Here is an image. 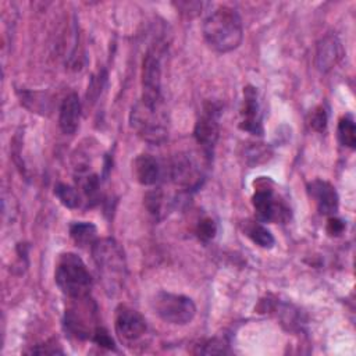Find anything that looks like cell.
Wrapping results in <instances>:
<instances>
[{
    "label": "cell",
    "mask_w": 356,
    "mask_h": 356,
    "mask_svg": "<svg viewBox=\"0 0 356 356\" xmlns=\"http://www.w3.org/2000/svg\"><path fill=\"white\" fill-rule=\"evenodd\" d=\"M152 309L163 321L174 325H185L196 314V306L191 298L165 291H160L153 296Z\"/></svg>",
    "instance_id": "5"
},
{
    "label": "cell",
    "mask_w": 356,
    "mask_h": 356,
    "mask_svg": "<svg viewBox=\"0 0 356 356\" xmlns=\"http://www.w3.org/2000/svg\"><path fill=\"white\" fill-rule=\"evenodd\" d=\"M328 115L323 106H317L310 114V127L317 132H324L327 128Z\"/></svg>",
    "instance_id": "24"
},
{
    "label": "cell",
    "mask_w": 356,
    "mask_h": 356,
    "mask_svg": "<svg viewBox=\"0 0 356 356\" xmlns=\"http://www.w3.org/2000/svg\"><path fill=\"white\" fill-rule=\"evenodd\" d=\"M79 186L89 200H95L99 192V177L96 174H86L79 178Z\"/></svg>",
    "instance_id": "21"
},
{
    "label": "cell",
    "mask_w": 356,
    "mask_h": 356,
    "mask_svg": "<svg viewBox=\"0 0 356 356\" xmlns=\"http://www.w3.org/2000/svg\"><path fill=\"white\" fill-rule=\"evenodd\" d=\"M54 195L57 196L60 203L68 209H76L81 204V196L78 191L71 185L63 182L57 184L54 186Z\"/></svg>",
    "instance_id": "20"
},
{
    "label": "cell",
    "mask_w": 356,
    "mask_h": 356,
    "mask_svg": "<svg viewBox=\"0 0 356 356\" xmlns=\"http://www.w3.org/2000/svg\"><path fill=\"white\" fill-rule=\"evenodd\" d=\"M90 250L104 291L108 295H115L121 291L127 277V263L121 246L113 238H103L97 239Z\"/></svg>",
    "instance_id": "2"
},
{
    "label": "cell",
    "mask_w": 356,
    "mask_h": 356,
    "mask_svg": "<svg viewBox=\"0 0 356 356\" xmlns=\"http://www.w3.org/2000/svg\"><path fill=\"white\" fill-rule=\"evenodd\" d=\"M203 38L218 53L235 50L243 38V24L239 14L228 6L217 7L203 22Z\"/></svg>",
    "instance_id": "1"
},
{
    "label": "cell",
    "mask_w": 356,
    "mask_h": 356,
    "mask_svg": "<svg viewBox=\"0 0 356 356\" xmlns=\"http://www.w3.org/2000/svg\"><path fill=\"white\" fill-rule=\"evenodd\" d=\"M307 192L314 200L318 211L324 216H334L338 211L339 197L335 188L324 179H313L307 184Z\"/></svg>",
    "instance_id": "14"
},
{
    "label": "cell",
    "mask_w": 356,
    "mask_h": 356,
    "mask_svg": "<svg viewBox=\"0 0 356 356\" xmlns=\"http://www.w3.org/2000/svg\"><path fill=\"white\" fill-rule=\"evenodd\" d=\"M92 341L96 342L99 346H103V348H107V349H114V341L113 338L108 335L107 330L102 328V327H96L93 335H92Z\"/></svg>",
    "instance_id": "26"
},
{
    "label": "cell",
    "mask_w": 356,
    "mask_h": 356,
    "mask_svg": "<svg viewBox=\"0 0 356 356\" xmlns=\"http://www.w3.org/2000/svg\"><path fill=\"white\" fill-rule=\"evenodd\" d=\"M115 334L122 342H135L146 332V321L143 316L125 305H120L114 318Z\"/></svg>",
    "instance_id": "9"
},
{
    "label": "cell",
    "mask_w": 356,
    "mask_h": 356,
    "mask_svg": "<svg viewBox=\"0 0 356 356\" xmlns=\"http://www.w3.org/2000/svg\"><path fill=\"white\" fill-rule=\"evenodd\" d=\"M216 234H217V225L210 217H204L197 222L196 235L200 241L207 242V241L213 239L216 236Z\"/></svg>",
    "instance_id": "22"
},
{
    "label": "cell",
    "mask_w": 356,
    "mask_h": 356,
    "mask_svg": "<svg viewBox=\"0 0 356 356\" xmlns=\"http://www.w3.org/2000/svg\"><path fill=\"white\" fill-rule=\"evenodd\" d=\"M81 120V100L76 93H70L60 106L58 127L65 135H72Z\"/></svg>",
    "instance_id": "15"
},
{
    "label": "cell",
    "mask_w": 356,
    "mask_h": 356,
    "mask_svg": "<svg viewBox=\"0 0 356 356\" xmlns=\"http://www.w3.org/2000/svg\"><path fill=\"white\" fill-rule=\"evenodd\" d=\"M245 234L254 245L264 248V249H270L275 243L273 234L263 224L256 222V221L248 222L245 225Z\"/></svg>",
    "instance_id": "18"
},
{
    "label": "cell",
    "mask_w": 356,
    "mask_h": 356,
    "mask_svg": "<svg viewBox=\"0 0 356 356\" xmlns=\"http://www.w3.org/2000/svg\"><path fill=\"white\" fill-rule=\"evenodd\" d=\"M175 7L178 10H181V13H185L188 15H195L197 14L199 11H202V7H203V3L200 1H178L175 3Z\"/></svg>",
    "instance_id": "28"
},
{
    "label": "cell",
    "mask_w": 356,
    "mask_h": 356,
    "mask_svg": "<svg viewBox=\"0 0 356 356\" xmlns=\"http://www.w3.org/2000/svg\"><path fill=\"white\" fill-rule=\"evenodd\" d=\"M129 125L140 139L152 145H161L168 136L163 103L150 104L139 99L131 108Z\"/></svg>",
    "instance_id": "3"
},
{
    "label": "cell",
    "mask_w": 356,
    "mask_h": 356,
    "mask_svg": "<svg viewBox=\"0 0 356 356\" xmlns=\"http://www.w3.org/2000/svg\"><path fill=\"white\" fill-rule=\"evenodd\" d=\"M142 100L150 104L163 103L161 97V54L152 46L142 63Z\"/></svg>",
    "instance_id": "6"
},
{
    "label": "cell",
    "mask_w": 356,
    "mask_h": 356,
    "mask_svg": "<svg viewBox=\"0 0 356 356\" xmlns=\"http://www.w3.org/2000/svg\"><path fill=\"white\" fill-rule=\"evenodd\" d=\"M160 161L150 154H139L134 161V175L142 185H154L163 177Z\"/></svg>",
    "instance_id": "16"
},
{
    "label": "cell",
    "mask_w": 356,
    "mask_h": 356,
    "mask_svg": "<svg viewBox=\"0 0 356 356\" xmlns=\"http://www.w3.org/2000/svg\"><path fill=\"white\" fill-rule=\"evenodd\" d=\"M220 106L217 103L207 102L204 103L202 114L195 124V139L203 147L207 157H210V154L213 153V149L220 135Z\"/></svg>",
    "instance_id": "8"
},
{
    "label": "cell",
    "mask_w": 356,
    "mask_h": 356,
    "mask_svg": "<svg viewBox=\"0 0 356 356\" xmlns=\"http://www.w3.org/2000/svg\"><path fill=\"white\" fill-rule=\"evenodd\" d=\"M104 81H106V72L99 74L97 76L92 78V82H90V85L88 88V99H90L93 102L99 96V93L102 92Z\"/></svg>",
    "instance_id": "27"
},
{
    "label": "cell",
    "mask_w": 356,
    "mask_h": 356,
    "mask_svg": "<svg viewBox=\"0 0 356 356\" xmlns=\"http://www.w3.org/2000/svg\"><path fill=\"white\" fill-rule=\"evenodd\" d=\"M338 140L342 146L353 149L356 145V127L352 115L346 114L338 121Z\"/></svg>",
    "instance_id": "19"
},
{
    "label": "cell",
    "mask_w": 356,
    "mask_h": 356,
    "mask_svg": "<svg viewBox=\"0 0 356 356\" xmlns=\"http://www.w3.org/2000/svg\"><path fill=\"white\" fill-rule=\"evenodd\" d=\"M239 128L252 135H263V118L260 104L257 99V90L254 86L248 85L243 88V100L241 107Z\"/></svg>",
    "instance_id": "11"
},
{
    "label": "cell",
    "mask_w": 356,
    "mask_h": 356,
    "mask_svg": "<svg viewBox=\"0 0 356 356\" xmlns=\"http://www.w3.org/2000/svg\"><path fill=\"white\" fill-rule=\"evenodd\" d=\"M170 178L179 186L193 189L200 185L202 168L191 154H177L168 167Z\"/></svg>",
    "instance_id": "10"
},
{
    "label": "cell",
    "mask_w": 356,
    "mask_h": 356,
    "mask_svg": "<svg viewBox=\"0 0 356 356\" xmlns=\"http://www.w3.org/2000/svg\"><path fill=\"white\" fill-rule=\"evenodd\" d=\"M343 57V46L335 33H327L316 47L314 63L320 72L331 71Z\"/></svg>",
    "instance_id": "13"
},
{
    "label": "cell",
    "mask_w": 356,
    "mask_h": 356,
    "mask_svg": "<svg viewBox=\"0 0 356 356\" xmlns=\"http://www.w3.org/2000/svg\"><path fill=\"white\" fill-rule=\"evenodd\" d=\"M88 303H81L79 307L74 306L65 312L64 317V328L65 331L78 338V339H88L92 338L97 325H92L90 321L95 317V310H86Z\"/></svg>",
    "instance_id": "12"
},
{
    "label": "cell",
    "mask_w": 356,
    "mask_h": 356,
    "mask_svg": "<svg viewBox=\"0 0 356 356\" xmlns=\"http://www.w3.org/2000/svg\"><path fill=\"white\" fill-rule=\"evenodd\" d=\"M252 204L257 218L264 222L286 221L291 214L289 207L267 185H257L252 196Z\"/></svg>",
    "instance_id": "7"
},
{
    "label": "cell",
    "mask_w": 356,
    "mask_h": 356,
    "mask_svg": "<svg viewBox=\"0 0 356 356\" xmlns=\"http://www.w3.org/2000/svg\"><path fill=\"white\" fill-rule=\"evenodd\" d=\"M228 345H225L220 339H210L202 345H199V349L195 350V353H203V355H221L227 353Z\"/></svg>",
    "instance_id": "25"
},
{
    "label": "cell",
    "mask_w": 356,
    "mask_h": 356,
    "mask_svg": "<svg viewBox=\"0 0 356 356\" xmlns=\"http://www.w3.org/2000/svg\"><path fill=\"white\" fill-rule=\"evenodd\" d=\"M343 229H345V222L334 216H330L328 222H327V232L331 236H338L343 232Z\"/></svg>",
    "instance_id": "29"
},
{
    "label": "cell",
    "mask_w": 356,
    "mask_h": 356,
    "mask_svg": "<svg viewBox=\"0 0 356 356\" xmlns=\"http://www.w3.org/2000/svg\"><path fill=\"white\" fill-rule=\"evenodd\" d=\"M163 192L160 189L147 192L145 196V206L149 210L150 214L153 216H159L161 213V207H163Z\"/></svg>",
    "instance_id": "23"
},
{
    "label": "cell",
    "mask_w": 356,
    "mask_h": 356,
    "mask_svg": "<svg viewBox=\"0 0 356 356\" xmlns=\"http://www.w3.org/2000/svg\"><path fill=\"white\" fill-rule=\"evenodd\" d=\"M54 280L57 286L70 299L89 296L92 275L83 260L75 253H63L56 264Z\"/></svg>",
    "instance_id": "4"
},
{
    "label": "cell",
    "mask_w": 356,
    "mask_h": 356,
    "mask_svg": "<svg viewBox=\"0 0 356 356\" xmlns=\"http://www.w3.org/2000/svg\"><path fill=\"white\" fill-rule=\"evenodd\" d=\"M96 234V225L89 221H76L70 225V236L81 248H92V245L97 241Z\"/></svg>",
    "instance_id": "17"
}]
</instances>
